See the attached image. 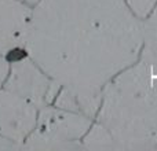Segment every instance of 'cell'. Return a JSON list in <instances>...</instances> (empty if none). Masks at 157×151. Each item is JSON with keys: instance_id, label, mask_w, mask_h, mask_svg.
I'll return each instance as SVG.
<instances>
[{"instance_id": "cell-3", "label": "cell", "mask_w": 157, "mask_h": 151, "mask_svg": "<svg viewBox=\"0 0 157 151\" xmlns=\"http://www.w3.org/2000/svg\"><path fill=\"white\" fill-rule=\"evenodd\" d=\"M94 118L83 113L47 105L39 110L35 129L22 143L29 150H78Z\"/></svg>"}, {"instance_id": "cell-11", "label": "cell", "mask_w": 157, "mask_h": 151, "mask_svg": "<svg viewBox=\"0 0 157 151\" xmlns=\"http://www.w3.org/2000/svg\"><path fill=\"white\" fill-rule=\"evenodd\" d=\"M15 149H19L18 144L13 143V142H10L0 136V150H15Z\"/></svg>"}, {"instance_id": "cell-2", "label": "cell", "mask_w": 157, "mask_h": 151, "mask_svg": "<svg viewBox=\"0 0 157 151\" xmlns=\"http://www.w3.org/2000/svg\"><path fill=\"white\" fill-rule=\"evenodd\" d=\"M119 150H157V76L138 61L106 85L95 116Z\"/></svg>"}, {"instance_id": "cell-9", "label": "cell", "mask_w": 157, "mask_h": 151, "mask_svg": "<svg viewBox=\"0 0 157 151\" xmlns=\"http://www.w3.org/2000/svg\"><path fill=\"white\" fill-rule=\"evenodd\" d=\"M125 3H127L128 8L135 14L136 18L144 21L153 10L157 0H125Z\"/></svg>"}, {"instance_id": "cell-7", "label": "cell", "mask_w": 157, "mask_h": 151, "mask_svg": "<svg viewBox=\"0 0 157 151\" xmlns=\"http://www.w3.org/2000/svg\"><path fill=\"white\" fill-rule=\"evenodd\" d=\"M139 61L157 76V3L142 21V50Z\"/></svg>"}, {"instance_id": "cell-12", "label": "cell", "mask_w": 157, "mask_h": 151, "mask_svg": "<svg viewBox=\"0 0 157 151\" xmlns=\"http://www.w3.org/2000/svg\"><path fill=\"white\" fill-rule=\"evenodd\" d=\"M28 2H29V3H32V4H35V2H36V0H28Z\"/></svg>"}, {"instance_id": "cell-6", "label": "cell", "mask_w": 157, "mask_h": 151, "mask_svg": "<svg viewBox=\"0 0 157 151\" xmlns=\"http://www.w3.org/2000/svg\"><path fill=\"white\" fill-rule=\"evenodd\" d=\"M32 10L28 0H0V55L7 59L25 51Z\"/></svg>"}, {"instance_id": "cell-4", "label": "cell", "mask_w": 157, "mask_h": 151, "mask_svg": "<svg viewBox=\"0 0 157 151\" xmlns=\"http://www.w3.org/2000/svg\"><path fill=\"white\" fill-rule=\"evenodd\" d=\"M8 62L10 70L3 87L30 100L39 109L52 105L59 88L26 51L10 58Z\"/></svg>"}, {"instance_id": "cell-5", "label": "cell", "mask_w": 157, "mask_h": 151, "mask_svg": "<svg viewBox=\"0 0 157 151\" xmlns=\"http://www.w3.org/2000/svg\"><path fill=\"white\" fill-rule=\"evenodd\" d=\"M40 109L24 96L0 88V136L21 149L22 143L35 129Z\"/></svg>"}, {"instance_id": "cell-1", "label": "cell", "mask_w": 157, "mask_h": 151, "mask_svg": "<svg viewBox=\"0 0 157 151\" xmlns=\"http://www.w3.org/2000/svg\"><path fill=\"white\" fill-rule=\"evenodd\" d=\"M142 21L125 0H36L25 51L58 85L52 105L95 118L102 92L136 63Z\"/></svg>"}, {"instance_id": "cell-8", "label": "cell", "mask_w": 157, "mask_h": 151, "mask_svg": "<svg viewBox=\"0 0 157 151\" xmlns=\"http://www.w3.org/2000/svg\"><path fill=\"white\" fill-rule=\"evenodd\" d=\"M81 147L87 150H119L110 133L95 120L81 139Z\"/></svg>"}, {"instance_id": "cell-10", "label": "cell", "mask_w": 157, "mask_h": 151, "mask_svg": "<svg viewBox=\"0 0 157 151\" xmlns=\"http://www.w3.org/2000/svg\"><path fill=\"white\" fill-rule=\"evenodd\" d=\"M8 70H10V62L6 57L0 55V88L4 85L6 78L8 76Z\"/></svg>"}]
</instances>
